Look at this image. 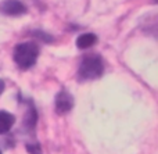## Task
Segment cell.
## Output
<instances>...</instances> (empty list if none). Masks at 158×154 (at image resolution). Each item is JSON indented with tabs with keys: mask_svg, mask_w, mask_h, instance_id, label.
Here are the masks:
<instances>
[{
	"mask_svg": "<svg viewBox=\"0 0 158 154\" xmlns=\"http://www.w3.org/2000/svg\"><path fill=\"white\" fill-rule=\"evenodd\" d=\"M104 72L103 58L98 54H86L81 61L78 69V78L81 81L97 79Z\"/></svg>",
	"mask_w": 158,
	"mask_h": 154,
	"instance_id": "1",
	"label": "cell"
},
{
	"mask_svg": "<svg viewBox=\"0 0 158 154\" xmlns=\"http://www.w3.org/2000/svg\"><path fill=\"white\" fill-rule=\"evenodd\" d=\"M39 57V46L33 42H24L14 49V61L21 69H28L35 65Z\"/></svg>",
	"mask_w": 158,
	"mask_h": 154,
	"instance_id": "2",
	"label": "cell"
},
{
	"mask_svg": "<svg viewBox=\"0 0 158 154\" xmlns=\"http://www.w3.org/2000/svg\"><path fill=\"white\" fill-rule=\"evenodd\" d=\"M0 11L6 15L10 17H18L27 13V7L19 0H4L0 4Z\"/></svg>",
	"mask_w": 158,
	"mask_h": 154,
	"instance_id": "3",
	"label": "cell"
},
{
	"mask_svg": "<svg viewBox=\"0 0 158 154\" xmlns=\"http://www.w3.org/2000/svg\"><path fill=\"white\" fill-rule=\"evenodd\" d=\"M74 107V99L71 93L67 90H61L56 96V113L57 114H67Z\"/></svg>",
	"mask_w": 158,
	"mask_h": 154,
	"instance_id": "4",
	"label": "cell"
},
{
	"mask_svg": "<svg viewBox=\"0 0 158 154\" xmlns=\"http://www.w3.org/2000/svg\"><path fill=\"white\" fill-rule=\"evenodd\" d=\"M15 118L13 114L7 113V111H0V135H4L13 128Z\"/></svg>",
	"mask_w": 158,
	"mask_h": 154,
	"instance_id": "5",
	"label": "cell"
},
{
	"mask_svg": "<svg viewBox=\"0 0 158 154\" xmlns=\"http://www.w3.org/2000/svg\"><path fill=\"white\" fill-rule=\"evenodd\" d=\"M96 43H97V36L94 33H83V35H81L77 39L78 49H82V50L89 49V47L94 46Z\"/></svg>",
	"mask_w": 158,
	"mask_h": 154,
	"instance_id": "6",
	"label": "cell"
},
{
	"mask_svg": "<svg viewBox=\"0 0 158 154\" xmlns=\"http://www.w3.org/2000/svg\"><path fill=\"white\" fill-rule=\"evenodd\" d=\"M36 122H38V113H36V110L33 108V106L31 104L29 108H28L27 117H25V119H24V124L28 127V129L32 131L33 128H35Z\"/></svg>",
	"mask_w": 158,
	"mask_h": 154,
	"instance_id": "7",
	"label": "cell"
},
{
	"mask_svg": "<svg viewBox=\"0 0 158 154\" xmlns=\"http://www.w3.org/2000/svg\"><path fill=\"white\" fill-rule=\"evenodd\" d=\"M27 149L31 154H42V150H40V144L33 142V143H27Z\"/></svg>",
	"mask_w": 158,
	"mask_h": 154,
	"instance_id": "8",
	"label": "cell"
},
{
	"mask_svg": "<svg viewBox=\"0 0 158 154\" xmlns=\"http://www.w3.org/2000/svg\"><path fill=\"white\" fill-rule=\"evenodd\" d=\"M4 88H6V85H4V81H2V79H0V94L3 93V90H4Z\"/></svg>",
	"mask_w": 158,
	"mask_h": 154,
	"instance_id": "9",
	"label": "cell"
},
{
	"mask_svg": "<svg viewBox=\"0 0 158 154\" xmlns=\"http://www.w3.org/2000/svg\"><path fill=\"white\" fill-rule=\"evenodd\" d=\"M0 154H2V152H0Z\"/></svg>",
	"mask_w": 158,
	"mask_h": 154,
	"instance_id": "10",
	"label": "cell"
}]
</instances>
